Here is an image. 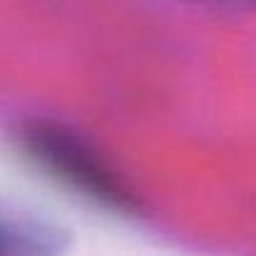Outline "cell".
<instances>
[{
  "label": "cell",
  "instance_id": "obj_1",
  "mask_svg": "<svg viewBox=\"0 0 256 256\" xmlns=\"http://www.w3.org/2000/svg\"><path fill=\"white\" fill-rule=\"evenodd\" d=\"M28 158L50 178L116 214L138 216L141 201L100 154L70 128L53 120H30L20 131Z\"/></svg>",
  "mask_w": 256,
  "mask_h": 256
},
{
  "label": "cell",
  "instance_id": "obj_2",
  "mask_svg": "<svg viewBox=\"0 0 256 256\" xmlns=\"http://www.w3.org/2000/svg\"><path fill=\"white\" fill-rule=\"evenodd\" d=\"M13 241H16V234H13L8 226H0V254L10 251V248H13Z\"/></svg>",
  "mask_w": 256,
  "mask_h": 256
}]
</instances>
